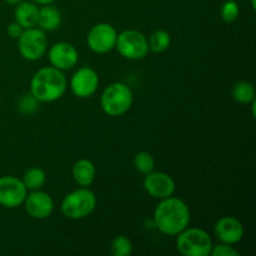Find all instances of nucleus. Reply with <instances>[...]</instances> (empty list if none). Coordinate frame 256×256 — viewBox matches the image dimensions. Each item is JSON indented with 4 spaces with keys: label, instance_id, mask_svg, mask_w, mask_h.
Instances as JSON below:
<instances>
[{
    "label": "nucleus",
    "instance_id": "26",
    "mask_svg": "<svg viewBox=\"0 0 256 256\" xmlns=\"http://www.w3.org/2000/svg\"><path fill=\"white\" fill-rule=\"evenodd\" d=\"M22 32H24V28L20 24H18L16 22H10L6 28L8 35H9L12 39H19V36L22 34Z\"/></svg>",
    "mask_w": 256,
    "mask_h": 256
},
{
    "label": "nucleus",
    "instance_id": "2",
    "mask_svg": "<svg viewBox=\"0 0 256 256\" xmlns=\"http://www.w3.org/2000/svg\"><path fill=\"white\" fill-rule=\"evenodd\" d=\"M66 78L62 70L46 66L38 70L30 82V94L39 102H52L66 92Z\"/></svg>",
    "mask_w": 256,
    "mask_h": 256
},
{
    "label": "nucleus",
    "instance_id": "24",
    "mask_svg": "<svg viewBox=\"0 0 256 256\" xmlns=\"http://www.w3.org/2000/svg\"><path fill=\"white\" fill-rule=\"evenodd\" d=\"M18 108H19V112H22V114H32L39 108V102L32 94L22 95L19 102H18Z\"/></svg>",
    "mask_w": 256,
    "mask_h": 256
},
{
    "label": "nucleus",
    "instance_id": "12",
    "mask_svg": "<svg viewBox=\"0 0 256 256\" xmlns=\"http://www.w3.org/2000/svg\"><path fill=\"white\" fill-rule=\"evenodd\" d=\"M26 212L36 220H44L52 215L54 210V202L48 192L42 190H32L24 200Z\"/></svg>",
    "mask_w": 256,
    "mask_h": 256
},
{
    "label": "nucleus",
    "instance_id": "3",
    "mask_svg": "<svg viewBox=\"0 0 256 256\" xmlns=\"http://www.w3.org/2000/svg\"><path fill=\"white\" fill-rule=\"evenodd\" d=\"M132 92L124 82H112L102 92L100 105L109 116H122L132 105Z\"/></svg>",
    "mask_w": 256,
    "mask_h": 256
},
{
    "label": "nucleus",
    "instance_id": "10",
    "mask_svg": "<svg viewBox=\"0 0 256 256\" xmlns=\"http://www.w3.org/2000/svg\"><path fill=\"white\" fill-rule=\"evenodd\" d=\"M144 189L154 199H166L172 196L176 190L174 179L162 172H152L145 175Z\"/></svg>",
    "mask_w": 256,
    "mask_h": 256
},
{
    "label": "nucleus",
    "instance_id": "7",
    "mask_svg": "<svg viewBox=\"0 0 256 256\" xmlns=\"http://www.w3.org/2000/svg\"><path fill=\"white\" fill-rule=\"evenodd\" d=\"M19 52L25 60L35 62L44 56L48 49V39L44 30L39 28L24 29L22 34L18 39Z\"/></svg>",
    "mask_w": 256,
    "mask_h": 256
},
{
    "label": "nucleus",
    "instance_id": "29",
    "mask_svg": "<svg viewBox=\"0 0 256 256\" xmlns=\"http://www.w3.org/2000/svg\"><path fill=\"white\" fill-rule=\"evenodd\" d=\"M252 9L255 10V0H252Z\"/></svg>",
    "mask_w": 256,
    "mask_h": 256
},
{
    "label": "nucleus",
    "instance_id": "8",
    "mask_svg": "<svg viewBox=\"0 0 256 256\" xmlns=\"http://www.w3.org/2000/svg\"><path fill=\"white\" fill-rule=\"evenodd\" d=\"M116 39L118 32L112 25L108 22H99L89 30L86 42L92 52L105 54L114 49Z\"/></svg>",
    "mask_w": 256,
    "mask_h": 256
},
{
    "label": "nucleus",
    "instance_id": "13",
    "mask_svg": "<svg viewBox=\"0 0 256 256\" xmlns=\"http://www.w3.org/2000/svg\"><path fill=\"white\" fill-rule=\"evenodd\" d=\"M48 55L50 64L62 72L72 69L79 60L76 48L66 42H60L52 45Z\"/></svg>",
    "mask_w": 256,
    "mask_h": 256
},
{
    "label": "nucleus",
    "instance_id": "22",
    "mask_svg": "<svg viewBox=\"0 0 256 256\" xmlns=\"http://www.w3.org/2000/svg\"><path fill=\"white\" fill-rule=\"evenodd\" d=\"M110 252L114 256H129L132 252V244L129 238L119 235L112 239Z\"/></svg>",
    "mask_w": 256,
    "mask_h": 256
},
{
    "label": "nucleus",
    "instance_id": "25",
    "mask_svg": "<svg viewBox=\"0 0 256 256\" xmlns=\"http://www.w3.org/2000/svg\"><path fill=\"white\" fill-rule=\"evenodd\" d=\"M210 255L212 256H240V252L230 244H225V242H222V244L216 245V246L212 245V252H210Z\"/></svg>",
    "mask_w": 256,
    "mask_h": 256
},
{
    "label": "nucleus",
    "instance_id": "14",
    "mask_svg": "<svg viewBox=\"0 0 256 256\" xmlns=\"http://www.w3.org/2000/svg\"><path fill=\"white\" fill-rule=\"evenodd\" d=\"M214 232L222 242L234 245L244 236V226L235 218L222 216L215 224Z\"/></svg>",
    "mask_w": 256,
    "mask_h": 256
},
{
    "label": "nucleus",
    "instance_id": "28",
    "mask_svg": "<svg viewBox=\"0 0 256 256\" xmlns=\"http://www.w3.org/2000/svg\"><path fill=\"white\" fill-rule=\"evenodd\" d=\"M4 2H8V4H10V5H18L19 2H22V0H4Z\"/></svg>",
    "mask_w": 256,
    "mask_h": 256
},
{
    "label": "nucleus",
    "instance_id": "16",
    "mask_svg": "<svg viewBox=\"0 0 256 256\" xmlns=\"http://www.w3.org/2000/svg\"><path fill=\"white\" fill-rule=\"evenodd\" d=\"M96 176L95 165L88 159H80L72 166V178L80 186L88 188L94 182Z\"/></svg>",
    "mask_w": 256,
    "mask_h": 256
},
{
    "label": "nucleus",
    "instance_id": "19",
    "mask_svg": "<svg viewBox=\"0 0 256 256\" xmlns=\"http://www.w3.org/2000/svg\"><path fill=\"white\" fill-rule=\"evenodd\" d=\"M232 95L240 104H249L255 100V88L249 82H239L232 88Z\"/></svg>",
    "mask_w": 256,
    "mask_h": 256
},
{
    "label": "nucleus",
    "instance_id": "27",
    "mask_svg": "<svg viewBox=\"0 0 256 256\" xmlns=\"http://www.w3.org/2000/svg\"><path fill=\"white\" fill-rule=\"evenodd\" d=\"M32 2H35V4H39V5H49L52 4L54 0H32Z\"/></svg>",
    "mask_w": 256,
    "mask_h": 256
},
{
    "label": "nucleus",
    "instance_id": "23",
    "mask_svg": "<svg viewBox=\"0 0 256 256\" xmlns=\"http://www.w3.org/2000/svg\"><path fill=\"white\" fill-rule=\"evenodd\" d=\"M239 5L235 0H226L224 4L222 5L220 9V16L225 22H232L239 18Z\"/></svg>",
    "mask_w": 256,
    "mask_h": 256
},
{
    "label": "nucleus",
    "instance_id": "18",
    "mask_svg": "<svg viewBox=\"0 0 256 256\" xmlns=\"http://www.w3.org/2000/svg\"><path fill=\"white\" fill-rule=\"evenodd\" d=\"M22 182L28 190H39L46 182V174L42 168H30L22 175Z\"/></svg>",
    "mask_w": 256,
    "mask_h": 256
},
{
    "label": "nucleus",
    "instance_id": "6",
    "mask_svg": "<svg viewBox=\"0 0 256 256\" xmlns=\"http://www.w3.org/2000/svg\"><path fill=\"white\" fill-rule=\"evenodd\" d=\"M115 48L122 58L129 60H142L149 52L148 39L138 30H124L118 34Z\"/></svg>",
    "mask_w": 256,
    "mask_h": 256
},
{
    "label": "nucleus",
    "instance_id": "15",
    "mask_svg": "<svg viewBox=\"0 0 256 256\" xmlns=\"http://www.w3.org/2000/svg\"><path fill=\"white\" fill-rule=\"evenodd\" d=\"M15 22L22 25L24 29L36 26L38 16H39V8L32 2H24L16 5L15 9Z\"/></svg>",
    "mask_w": 256,
    "mask_h": 256
},
{
    "label": "nucleus",
    "instance_id": "1",
    "mask_svg": "<svg viewBox=\"0 0 256 256\" xmlns=\"http://www.w3.org/2000/svg\"><path fill=\"white\" fill-rule=\"evenodd\" d=\"M190 222L189 206L179 198L169 196L156 205L154 224L162 234L176 236L186 229Z\"/></svg>",
    "mask_w": 256,
    "mask_h": 256
},
{
    "label": "nucleus",
    "instance_id": "20",
    "mask_svg": "<svg viewBox=\"0 0 256 256\" xmlns=\"http://www.w3.org/2000/svg\"><path fill=\"white\" fill-rule=\"evenodd\" d=\"M170 44H172V36L165 30H156L148 39L149 50H152V52H165V50L169 49Z\"/></svg>",
    "mask_w": 256,
    "mask_h": 256
},
{
    "label": "nucleus",
    "instance_id": "4",
    "mask_svg": "<svg viewBox=\"0 0 256 256\" xmlns=\"http://www.w3.org/2000/svg\"><path fill=\"white\" fill-rule=\"evenodd\" d=\"M62 212L72 220H80L92 214L96 208V196L92 190L82 186L80 189L69 192L62 199Z\"/></svg>",
    "mask_w": 256,
    "mask_h": 256
},
{
    "label": "nucleus",
    "instance_id": "9",
    "mask_svg": "<svg viewBox=\"0 0 256 256\" xmlns=\"http://www.w3.org/2000/svg\"><path fill=\"white\" fill-rule=\"evenodd\" d=\"M28 189L20 179L15 176L0 178V205L9 209L20 206L24 204V200L28 195Z\"/></svg>",
    "mask_w": 256,
    "mask_h": 256
},
{
    "label": "nucleus",
    "instance_id": "5",
    "mask_svg": "<svg viewBox=\"0 0 256 256\" xmlns=\"http://www.w3.org/2000/svg\"><path fill=\"white\" fill-rule=\"evenodd\" d=\"M176 248L185 256H209L212 249V240L205 230L190 228L176 235Z\"/></svg>",
    "mask_w": 256,
    "mask_h": 256
},
{
    "label": "nucleus",
    "instance_id": "21",
    "mask_svg": "<svg viewBox=\"0 0 256 256\" xmlns=\"http://www.w3.org/2000/svg\"><path fill=\"white\" fill-rule=\"evenodd\" d=\"M134 166L140 174L146 175L154 172L155 160L152 155L148 152H140L134 156Z\"/></svg>",
    "mask_w": 256,
    "mask_h": 256
},
{
    "label": "nucleus",
    "instance_id": "11",
    "mask_svg": "<svg viewBox=\"0 0 256 256\" xmlns=\"http://www.w3.org/2000/svg\"><path fill=\"white\" fill-rule=\"evenodd\" d=\"M99 86V75L89 66L76 70L70 80V88L75 96L86 99L95 94Z\"/></svg>",
    "mask_w": 256,
    "mask_h": 256
},
{
    "label": "nucleus",
    "instance_id": "17",
    "mask_svg": "<svg viewBox=\"0 0 256 256\" xmlns=\"http://www.w3.org/2000/svg\"><path fill=\"white\" fill-rule=\"evenodd\" d=\"M62 24V14L56 8L52 5H44L39 8V16H38V26L44 32H52L58 29Z\"/></svg>",
    "mask_w": 256,
    "mask_h": 256
}]
</instances>
